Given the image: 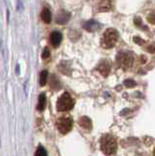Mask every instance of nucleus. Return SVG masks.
Here are the masks:
<instances>
[{
  "mask_svg": "<svg viewBox=\"0 0 155 156\" xmlns=\"http://www.w3.org/2000/svg\"><path fill=\"white\" fill-rule=\"evenodd\" d=\"M100 149L107 156L113 155L117 150V141L111 135H104L100 139Z\"/></svg>",
  "mask_w": 155,
  "mask_h": 156,
  "instance_id": "nucleus-1",
  "label": "nucleus"
},
{
  "mask_svg": "<svg viewBox=\"0 0 155 156\" xmlns=\"http://www.w3.org/2000/svg\"><path fill=\"white\" fill-rule=\"evenodd\" d=\"M118 40V32L114 28H107L104 31L103 37H101V47L104 49H110L115 46Z\"/></svg>",
  "mask_w": 155,
  "mask_h": 156,
  "instance_id": "nucleus-2",
  "label": "nucleus"
},
{
  "mask_svg": "<svg viewBox=\"0 0 155 156\" xmlns=\"http://www.w3.org/2000/svg\"><path fill=\"white\" fill-rule=\"evenodd\" d=\"M116 62L122 69H129L134 63V55L131 52H120L116 57Z\"/></svg>",
  "mask_w": 155,
  "mask_h": 156,
  "instance_id": "nucleus-3",
  "label": "nucleus"
},
{
  "mask_svg": "<svg viewBox=\"0 0 155 156\" xmlns=\"http://www.w3.org/2000/svg\"><path fill=\"white\" fill-rule=\"evenodd\" d=\"M74 105V101L69 93H64L57 101V109L60 112L69 111Z\"/></svg>",
  "mask_w": 155,
  "mask_h": 156,
  "instance_id": "nucleus-4",
  "label": "nucleus"
},
{
  "mask_svg": "<svg viewBox=\"0 0 155 156\" xmlns=\"http://www.w3.org/2000/svg\"><path fill=\"white\" fill-rule=\"evenodd\" d=\"M58 129L62 134H66L72 129V119L69 117H61L57 122Z\"/></svg>",
  "mask_w": 155,
  "mask_h": 156,
  "instance_id": "nucleus-5",
  "label": "nucleus"
},
{
  "mask_svg": "<svg viewBox=\"0 0 155 156\" xmlns=\"http://www.w3.org/2000/svg\"><path fill=\"white\" fill-rule=\"evenodd\" d=\"M110 69H111V66H110V62L107 60H103L99 63L98 67H97V70H98L100 74L104 77L108 76Z\"/></svg>",
  "mask_w": 155,
  "mask_h": 156,
  "instance_id": "nucleus-6",
  "label": "nucleus"
},
{
  "mask_svg": "<svg viewBox=\"0 0 155 156\" xmlns=\"http://www.w3.org/2000/svg\"><path fill=\"white\" fill-rule=\"evenodd\" d=\"M70 13L66 12V11H64V10H62L59 13H58L57 17H56V23H59V24H65L69 23V19H70Z\"/></svg>",
  "mask_w": 155,
  "mask_h": 156,
  "instance_id": "nucleus-7",
  "label": "nucleus"
},
{
  "mask_svg": "<svg viewBox=\"0 0 155 156\" xmlns=\"http://www.w3.org/2000/svg\"><path fill=\"white\" fill-rule=\"evenodd\" d=\"M83 28L89 32H95L100 28V23L98 22L94 21V20H90V21L86 22L83 24Z\"/></svg>",
  "mask_w": 155,
  "mask_h": 156,
  "instance_id": "nucleus-8",
  "label": "nucleus"
},
{
  "mask_svg": "<svg viewBox=\"0 0 155 156\" xmlns=\"http://www.w3.org/2000/svg\"><path fill=\"white\" fill-rule=\"evenodd\" d=\"M62 33L59 31L52 32L51 35H50V42L54 47H58L60 45L61 42H62Z\"/></svg>",
  "mask_w": 155,
  "mask_h": 156,
  "instance_id": "nucleus-9",
  "label": "nucleus"
},
{
  "mask_svg": "<svg viewBox=\"0 0 155 156\" xmlns=\"http://www.w3.org/2000/svg\"><path fill=\"white\" fill-rule=\"evenodd\" d=\"M111 10V1L110 0H101L98 5L99 12H108Z\"/></svg>",
  "mask_w": 155,
  "mask_h": 156,
  "instance_id": "nucleus-10",
  "label": "nucleus"
},
{
  "mask_svg": "<svg viewBox=\"0 0 155 156\" xmlns=\"http://www.w3.org/2000/svg\"><path fill=\"white\" fill-rule=\"evenodd\" d=\"M78 123L82 128L85 129V130H91L92 129V121L89 117H87V116L81 117V118L79 119Z\"/></svg>",
  "mask_w": 155,
  "mask_h": 156,
  "instance_id": "nucleus-11",
  "label": "nucleus"
},
{
  "mask_svg": "<svg viewBox=\"0 0 155 156\" xmlns=\"http://www.w3.org/2000/svg\"><path fill=\"white\" fill-rule=\"evenodd\" d=\"M41 19L42 21L46 23H50L51 21H52V15H51V12L50 10L48 8H44L43 9V11L41 12Z\"/></svg>",
  "mask_w": 155,
  "mask_h": 156,
  "instance_id": "nucleus-12",
  "label": "nucleus"
},
{
  "mask_svg": "<svg viewBox=\"0 0 155 156\" xmlns=\"http://www.w3.org/2000/svg\"><path fill=\"white\" fill-rule=\"evenodd\" d=\"M46 106V96L45 94H41L38 98V105H37V108L38 110H43L45 108Z\"/></svg>",
  "mask_w": 155,
  "mask_h": 156,
  "instance_id": "nucleus-13",
  "label": "nucleus"
},
{
  "mask_svg": "<svg viewBox=\"0 0 155 156\" xmlns=\"http://www.w3.org/2000/svg\"><path fill=\"white\" fill-rule=\"evenodd\" d=\"M47 79H48V71L47 70L41 71L39 75V84L41 86H44L47 83Z\"/></svg>",
  "mask_w": 155,
  "mask_h": 156,
  "instance_id": "nucleus-14",
  "label": "nucleus"
},
{
  "mask_svg": "<svg viewBox=\"0 0 155 156\" xmlns=\"http://www.w3.org/2000/svg\"><path fill=\"white\" fill-rule=\"evenodd\" d=\"M35 156H47V152H46L45 148L43 147V146H39L36 150Z\"/></svg>",
  "mask_w": 155,
  "mask_h": 156,
  "instance_id": "nucleus-15",
  "label": "nucleus"
},
{
  "mask_svg": "<svg viewBox=\"0 0 155 156\" xmlns=\"http://www.w3.org/2000/svg\"><path fill=\"white\" fill-rule=\"evenodd\" d=\"M124 84L126 85V87H128V88H132V87H134V86L136 85V83H135V81H134V80H132V79H127V80H125Z\"/></svg>",
  "mask_w": 155,
  "mask_h": 156,
  "instance_id": "nucleus-16",
  "label": "nucleus"
},
{
  "mask_svg": "<svg viewBox=\"0 0 155 156\" xmlns=\"http://www.w3.org/2000/svg\"><path fill=\"white\" fill-rule=\"evenodd\" d=\"M49 57H50V51L48 50V48H45L44 51H43V53H42V58H47Z\"/></svg>",
  "mask_w": 155,
  "mask_h": 156,
  "instance_id": "nucleus-17",
  "label": "nucleus"
},
{
  "mask_svg": "<svg viewBox=\"0 0 155 156\" xmlns=\"http://www.w3.org/2000/svg\"><path fill=\"white\" fill-rule=\"evenodd\" d=\"M135 23H136V26H138V27H143L142 19H140L139 17H137V18L135 19Z\"/></svg>",
  "mask_w": 155,
  "mask_h": 156,
  "instance_id": "nucleus-18",
  "label": "nucleus"
},
{
  "mask_svg": "<svg viewBox=\"0 0 155 156\" xmlns=\"http://www.w3.org/2000/svg\"><path fill=\"white\" fill-rule=\"evenodd\" d=\"M147 20H148V22L149 23H151L152 24H154V14H152V15H150V17H148L147 18Z\"/></svg>",
  "mask_w": 155,
  "mask_h": 156,
  "instance_id": "nucleus-19",
  "label": "nucleus"
},
{
  "mask_svg": "<svg viewBox=\"0 0 155 156\" xmlns=\"http://www.w3.org/2000/svg\"><path fill=\"white\" fill-rule=\"evenodd\" d=\"M134 41H135L136 43H138V44H143V40H142V39L139 38V37H135V38H134Z\"/></svg>",
  "mask_w": 155,
  "mask_h": 156,
  "instance_id": "nucleus-20",
  "label": "nucleus"
}]
</instances>
